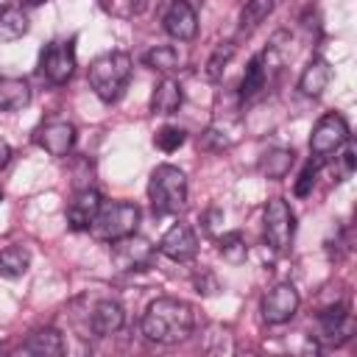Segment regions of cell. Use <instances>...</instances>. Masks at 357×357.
Returning <instances> with one entry per match:
<instances>
[{"instance_id":"cell-16","label":"cell","mask_w":357,"mask_h":357,"mask_svg":"<svg viewBox=\"0 0 357 357\" xmlns=\"http://www.w3.org/2000/svg\"><path fill=\"white\" fill-rule=\"evenodd\" d=\"M22 349L28 354H36V357H59V354H64V337H61L59 329L42 326V329H36V332L28 335V340L22 343Z\"/></svg>"},{"instance_id":"cell-21","label":"cell","mask_w":357,"mask_h":357,"mask_svg":"<svg viewBox=\"0 0 357 357\" xmlns=\"http://www.w3.org/2000/svg\"><path fill=\"white\" fill-rule=\"evenodd\" d=\"M265 81H268V67H265L262 53H259V56H254V59L248 61V67H245V75H243V81H240V98H243V100L257 98V95L265 89Z\"/></svg>"},{"instance_id":"cell-25","label":"cell","mask_w":357,"mask_h":357,"mask_svg":"<svg viewBox=\"0 0 357 357\" xmlns=\"http://www.w3.org/2000/svg\"><path fill=\"white\" fill-rule=\"evenodd\" d=\"M218 251H220V257H223L226 262L240 265V262H245V257H248V243H245V237H243L240 231H226V234L218 237Z\"/></svg>"},{"instance_id":"cell-10","label":"cell","mask_w":357,"mask_h":357,"mask_svg":"<svg viewBox=\"0 0 357 357\" xmlns=\"http://www.w3.org/2000/svg\"><path fill=\"white\" fill-rule=\"evenodd\" d=\"M33 139L42 151H47L50 156H67L75 145V126L70 120H45L36 131Z\"/></svg>"},{"instance_id":"cell-26","label":"cell","mask_w":357,"mask_h":357,"mask_svg":"<svg viewBox=\"0 0 357 357\" xmlns=\"http://www.w3.org/2000/svg\"><path fill=\"white\" fill-rule=\"evenodd\" d=\"M237 126H229V123H212L204 134H201V145L209 148V151H220V148H229L234 139H237Z\"/></svg>"},{"instance_id":"cell-20","label":"cell","mask_w":357,"mask_h":357,"mask_svg":"<svg viewBox=\"0 0 357 357\" xmlns=\"http://www.w3.org/2000/svg\"><path fill=\"white\" fill-rule=\"evenodd\" d=\"M293 156H296V153H293L290 148H273V151L262 153V159H259V173H262L265 178H271V181H279V178H284V176L290 173Z\"/></svg>"},{"instance_id":"cell-28","label":"cell","mask_w":357,"mask_h":357,"mask_svg":"<svg viewBox=\"0 0 357 357\" xmlns=\"http://www.w3.org/2000/svg\"><path fill=\"white\" fill-rule=\"evenodd\" d=\"M234 53H237V45L234 42H220L218 47H215V53L209 56V61H206V78L209 81H218L220 75H223V70L229 67V61L234 59Z\"/></svg>"},{"instance_id":"cell-2","label":"cell","mask_w":357,"mask_h":357,"mask_svg":"<svg viewBox=\"0 0 357 357\" xmlns=\"http://www.w3.org/2000/svg\"><path fill=\"white\" fill-rule=\"evenodd\" d=\"M128 78H131V56L123 50L103 53L89 64V86L103 103H114L123 95Z\"/></svg>"},{"instance_id":"cell-36","label":"cell","mask_w":357,"mask_h":357,"mask_svg":"<svg viewBox=\"0 0 357 357\" xmlns=\"http://www.w3.org/2000/svg\"><path fill=\"white\" fill-rule=\"evenodd\" d=\"M28 6H39V3H45V0H25Z\"/></svg>"},{"instance_id":"cell-19","label":"cell","mask_w":357,"mask_h":357,"mask_svg":"<svg viewBox=\"0 0 357 357\" xmlns=\"http://www.w3.org/2000/svg\"><path fill=\"white\" fill-rule=\"evenodd\" d=\"M31 103V86L25 78H0V112H20Z\"/></svg>"},{"instance_id":"cell-12","label":"cell","mask_w":357,"mask_h":357,"mask_svg":"<svg viewBox=\"0 0 357 357\" xmlns=\"http://www.w3.org/2000/svg\"><path fill=\"white\" fill-rule=\"evenodd\" d=\"M159 254H165L173 262H190L198 254V237L187 223H173L162 240H159Z\"/></svg>"},{"instance_id":"cell-11","label":"cell","mask_w":357,"mask_h":357,"mask_svg":"<svg viewBox=\"0 0 357 357\" xmlns=\"http://www.w3.org/2000/svg\"><path fill=\"white\" fill-rule=\"evenodd\" d=\"M298 290L290 284V282H282L276 287H271L262 298V318L268 324H284L296 315L298 310Z\"/></svg>"},{"instance_id":"cell-15","label":"cell","mask_w":357,"mask_h":357,"mask_svg":"<svg viewBox=\"0 0 357 357\" xmlns=\"http://www.w3.org/2000/svg\"><path fill=\"white\" fill-rule=\"evenodd\" d=\"M165 31L178 42H190L195 36V31H198L195 8L187 0H173L167 14H165Z\"/></svg>"},{"instance_id":"cell-9","label":"cell","mask_w":357,"mask_h":357,"mask_svg":"<svg viewBox=\"0 0 357 357\" xmlns=\"http://www.w3.org/2000/svg\"><path fill=\"white\" fill-rule=\"evenodd\" d=\"M42 75L50 84H67L75 73V42L73 39H56L42 50L39 59Z\"/></svg>"},{"instance_id":"cell-29","label":"cell","mask_w":357,"mask_h":357,"mask_svg":"<svg viewBox=\"0 0 357 357\" xmlns=\"http://www.w3.org/2000/svg\"><path fill=\"white\" fill-rule=\"evenodd\" d=\"M184 139H187V134H184V128H178V126H162V128L153 134V145H156L159 151H165V153L178 151V148L184 145Z\"/></svg>"},{"instance_id":"cell-22","label":"cell","mask_w":357,"mask_h":357,"mask_svg":"<svg viewBox=\"0 0 357 357\" xmlns=\"http://www.w3.org/2000/svg\"><path fill=\"white\" fill-rule=\"evenodd\" d=\"M31 265V254L22 245H8L0 251V276L3 279H20Z\"/></svg>"},{"instance_id":"cell-23","label":"cell","mask_w":357,"mask_h":357,"mask_svg":"<svg viewBox=\"0 0 357 357\" xmlns=\"http://www.w3.org/2000/svg\"><path fill=\"white\" fill-rule=\"evenodd\" d=\"M28 33V17L22 8H3L0 11V42H14Z\"/></svg>"},{"instance_id":"cell-30","label":"cell","mask_w":357,"mask_h":357,"mask_svg":"<svg viewBox=\"0 0 357 357\" xmlns=\"http://www.w3.org/2000/svg\"><path fill=\"white\" fill-rule=\"evenodd\" d=\"M103 11L112 14V17H120V20H131L137 17L142 8H145V0H100Z\"/></svg>"},{"instance_id":"cell-38","label":"cell","mask_w":357,"mask_h":357,"mask_svg":"<svg viewBox=\"0 0 357 357\" xmlns=\"http://www.w3.org/2000/svg\"><path fill=\"white\" fill-rule=\"evenodd\" d=\"M0 201H3V190H0Z\"/></svg>"},{"instance_id":"cell-8","label":"cell","mask_w":357,"mask_h":357,"mask_svg":"<svg viewBox=\"0 0 357 357\" xmlns=\"http://www.w3.org/2000/svg\"><path fill=\"white\" fill-rule=\"evenodd\" d=\"M123 321L126 312L117 298H95L84 312V324H86L84 337H109L123 326Z\"/></svg>"},{"instance_id":"cell-3","label":"cell","mask_w":357,"mask_h":357,"mask_svg":"<svg viewBox=\"0 0 357 357\" xmlns=\"http://www.w3.org/2000/svg\"><path fill=\"white\" fill-rule=\"evenodd\" d=\"M153 215H178L187 206V176L173 165H159L148 181Z\"/></svg>"},{"instance_id":"cell-4","label":"cell","mask_w":357,"mask_h":357,"mask_svg":"<svg viewBox=\"0 0 357 357\" xmlns=\"http://www.w3.org/2000/svg\"><path fill=\"white\" fill-rule=\"evenodd\" d=\"M137 223H139V206L131 204V201H114V204L100 206L89 231H92V237H98L103 243H112V240H120L126 234H134Z\"/></svg>"},{"instance_id":"cell-35","label":"cell","mask_w":357,"mask_h":357,"mask_svg":"<svg viewBox=\"0 0 357 357\" xmlns=\"http://www.w3.org/2000/svg\"><path fill=\"white\" fill-rule=\"evenodd\" d=\"M8 159H11V145L6 139H0V170L8 165Z\"/></svg>"},{"instance_id":"cell-7","label":"cell","mask_w":357,"mask_h":357,"mask_svg":"<svg viewBox=\"0 0 357 357\" xmlns=\"http://www.w3.org/2000/svg\"><path fill=\"white\" fill-rule=\"evenodd\" d=\"M153 245L139 237L137 231L134 234H126L120 240H112V262L117 265V271H148L153 265Z\"/></svg>"},{"instance_id":"cell-14","label":"cell","mask_w":357,"mask_h":357,"mask_svg":"<svg viewBox=\"0 0 357 357\" xmlns=\"http://www.w3.org/2000/svg\"><path fill=\"white\" fill-rule=\"evenodd\" d=\"M318 326H321V335H315L324 346H340L351 337V324H349V312L343 304H335V307H326L321 315H318Z\"/></svg>"},{"instance_id":"cell-32","label":"cell","mask_w":357,"mask_h":357,"mask_svg":"<svg viewBox=\"0 0 357 357\" xmlns=\"http://www.w3.org/2000/svg\"><path fill=\"white\" fill-rule=\"evenodd\" d=\"M192 284H195V290H198L201 296H215V293L220 290V282H218V276H215L212 271H201V273L192 279Z\"/></svg>"},{"instance_id":"cell-6","label":"cell","mask_w":357,"mask_h":357,"mask_svg":"<svg viewBox=\"0 0 357 357\" xmlns=\"http://www.w3.org/2000/svg\"><path fill=\"white\" fill-rule=\"evenodd\" d=\"M349 142V123L343 120V114L337 112H329L324 114L312 134H310V151L315 159H329L335 151H340L343 145Z\"/></svg>"},{"instance_id":"cell-1","label":"cell","mask_w":357,"mask_h":357,"mask_svg":"<svg viewBox=\"0 0 357 357\" xmlns=\"http://www.w3.org/2000/svg\"><path fill=\"white\" fill-rule=\"evenodd\" d=\"M195 329V310L173 296H162L156 301L148 304L145 315H142V335L153 343H181L192 335Z\"/></svg>"},{"instance_id":"cell-33","label":"cell","mask_w":357,"mask_h":357,"mask_svg":"<svg viewBox=\"0 0 357 357\" xmlns=\"http://www.w3.org/2000/svg\"><path fill=\"white\" fill-rule=\"evenodd\" d=\"M223 223V212L218 209V206H212L206 215H204V229L209 231V234H218V226Z\"/></svg>"},{"instance_id":"cell-37","label":"cell","mask_w":357,"mask_h":357,"mask_svg":"<svg viewBox=\"0 0 357 357\" xmlns=\"http://www.w3.org/2000/svg\"><path fill=\"white\" fill-rule=\"evenodd\" d=\"M6 6H8V0H0V11H3V8H6Z\"/></svg>"},{"instance_id":"cell-18","label":"cell","mask_w":357,"mask_h":357,"mask_svg":"<svg viewBox=\"0 0 357 357\" xmlns=\"http://www.w3.org/2000/svg\"><path fill=\"white\" fill-rule=\"evenodd\" d=\"M329 81H332V67H329V61L312 59V61L304 67L301 78H298V89H301L307 98H318V95H324V89L329 86Z\"/></svg>"},{"instance_id":"cell-27","label":"cell","mask_w":357,"mask_h":357,"mask_svg":"<svg viewBox=\"0 0 357 357\" xmlns=\"http://www.w3.org/2000/svg\"><path fill=\"white\" fill-rule=\"evenodd\" d=\"M273 3H276V0H248V3L243 6V11H240V31L248 33V31H254L259 22H265L268 14L273 11Z\"/></svg>"},{"instance_id":"cell-17","label":"cell","mask_w":357,"mask_h":357,"mask_svg":"<svg viewBox=\"0 0 357 357\" xmlns=\"http://www.w3.org/2000/svg\"><path fill=\"white\" fill-rule=\"evenodd\" d=\"M181 100H184L181 84L173 81L170 75H165V78L156 84L153 95H151V112H153V114H176L178 106H181Z\"/></svg>"},{"instance_id":"cell-31","label":"cell","mask_w":357,"mask_h":357,"mask_svg":"<svg viewBox=\"0 0 357 357\" xmlns=\"http://www.w3.org/2000/svg\"><path fill=\"white\" fill-rule=\"evenodd\" d=\"M315 176H318V165L315 162H310L304 170H301V176H298V181L293 184V192L298 195V198H307L310 192H312V184H315Z\"/></svg>"},{"instance_id":"cell-5","label":"cell","mask_w":357,"mask_h":357,"mask_svg":"<svg viewBox=\"0 0 357 357\" xmlns=\"http://www.w3.org/2000/svg\"><path fill=\"white\" fill-rule=\"evenodd\" d=\"M262 229H265V240L276 254H284L293 243L296 234V215L290 209V204L284 198H271L262 215Z\"/></svg>"},{"instance_id":"cell-24","label":"cell","mask_w":357,"mask_h":357,"mask_svg":"<svg viewBox=\"0 0 357 357\" xmlns=\"http://www.w3.org/2000/svg\"><path fill=\"white\" fill-rule=\"evenodd\" d=\"M145 64H148L151 70L162 73V75H170V73L178 70L181 56H178L176 47H170V45H159V47H153V50L145 53Z\"/></svg>"},{"instance_id":"cell-34","label":"cell","mask_w":357,"mask_h":357,"mask_svg":"<svg viewBox=\"0 0 357 357\" xmlns=\"http://www.w3.org/2000/svg\"><path fill=\"white\" fill-rule=\"evenodd\" d=\"M340 162H343V173H346V176H349V173H354V165H357V153H354V148H351V145L343 151Z\"/></svg>"},{"instance_id":"cell-13","label":"cell","mask_w":357,"mask_h":357,"mask_svg":"<svg viewBox=\"0 0 357 357\" xmlns=\"http://www.w3.org/2000/svg\"><path fill=\"white\" fill-rule=\"evenodd\" d=\"M100 206H103V198H100L98 190H92V187L78 190L73 195V201L67 204V226L73 231H89V226H92L95 215L100 212Z\"/></svg>"}]
</instances>
